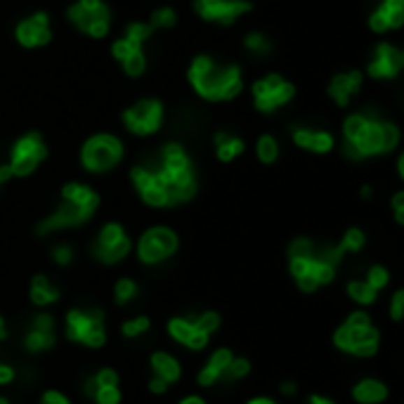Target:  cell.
Returning a JSON list of instances; mask_svg holds the SVG:
<instances>
[{
  "mask_svg": "<svg viewBox=\"0 0 404 404\" xmlns=\"http://www.w3.org/2000/svg\"><path fill=\"white\" fill-rule=\"evenodd\" d=\"M133 182L140 196L149 206L157 208L182 203L194 196L196 192L192 161L178 145H168L164 149L159 168H135Z\"/></svg>",
  "mask_w": 404,
  "mask_h": 404,
  "instance_id": "6da1fadb",
  "label": "cell"
},
{
  "mask_svg": "<svg viewBox=\"0 0 404 404\" xmlns=\"http://www.w3.org/2000/svg\"><path fill=\"white\" fill-rule=\"evenodd\" d=\"M291 256V275H294L298 289L312 294L319 286L333 282L336 267H338L343 251L338 246H326L315 251L310 239H296L289 248Z\"/></svg>",
  "mask_w": 404,
  "mask_h": 404,
  "instance_id": "7a4b0ae2",
  "label": "cell"
},
{
  "mask_svg": "<svg viewBox=\"0 0 404 404\" xmlns=\"http://www.w3.org/2000/svg\"><path fill=\"white\" fill-rule=\"evenodd\" d=\"M397 140H400V133L390 123H378L374 119H366L362 114L350 116L345 121V152L352 159L390 152L397 145Z\"/></svg>",
  "mask_w": 404,
  "mask_h": 404,
  "instance_id": "3957f363",
  "label": "cell"
},
{
  "mask_svg": "<svg viewBox=\"0 0 404 404\" xmlns=\"http://www.w3.org/2000/svg\"><path fill=\"white\" fill-rule=\"evenodd\" d=\"M99 199L90 187L85 185H66L62 192V203L52 215L38 225V234L57 232V229H71L78 227L80 222L90 220V215L95 213Z\"/></svg>",
  "mask_w": 404,
  "mask_h": 404,
  "instance_id": "277c9868",
  "label": "cell"
},
{
  "mask_svg": "<svg viewBox=\"0 0 404 404\" xmlns=\"http://www.w3.org/2000/svg\"><path fill=\"white\" fill-rule=\"evenodd\" d=\"M194 90L206 99H232L241 92V76L237 66L213 64L208 57H196L189 69Z\"/></svg>",
  "mask_w": 404,
  "mask_h": 404,
  "instance_id": "5b68a950",
  "label": "cell"
},
{
  "mask_svg": "<svg viewBox=\"0 0 404 404\" xmlns=\"http://www.w3.org/2000/svg\"><path fill=\"white\" fill-rule=\"evenodd\" d=\"M333 343L340 352L352 357H374L381 345V333L371 324V317L357 310L336 329Z\"/></svg>",
  "mask_w": 404,
  "mask_h": 404,
  "instance_id": "8992f818",
  "label": "cell"
},
{
  "mask_svg": "<svg viewBox=\"0 0 404 404\" xmlns=\"http://www.w3.org/2000/svg\"><path fill=\"white\" fill-rule=\"evenodd\" d=\"M66 338L85 347H102L107 343L102 310H69L66 315Z\"/></svg>",
  "mask_w": 404,
  "mask_h": 404,
  "instance_id": "52a82bcc",
  "label": "cell"
},
{
  "mask_svg": "<svg viewBox=\"0 0 404 404\" xmlns=\"http://www.w3.org/2000/svg\"><path fill=\"white\" fill-rule=\"evenodd\" d=\"M178 251V234L168 227H152L142 234L138 256L145 265H159Z\"/></svg>",
  "mask_w": 404,
  "mask_h": 404,
  "instance_id": "ba28073f",
  "label": "cell"
},
{
  "mask_svg": "<svg viewBox=\"0 0 404 404\" xmlns=\"http://www.w3.org/2000/svg\"><path fill=\"white\" fill-rule=\"evenodd\" d=\"M121 154H123V147L119 140L111 138V135H97V138L85 142L83 164L92 173H102L119 164Z\"/></svg>",
  "mask_w": 404,
  "mask_h": 404,
  "instance_id": "9c48e42d",
  "label": "cell"
},
{
  "mask_svg": "<svg viewBox=\"0 0 404 404\" xmlns=\"http://www.w3.org/2000/svg\"><path fill=\"white\" fill-rule=\"evenodd\" d=\"M69 20L92 38H102L109 31V10L102 5V0H78L69 10Z\"/></svg>",
  "mask_w": 404,
  "mask_h": 404,
  "instance_id": "30bf717a",
  "label": "cell"
},
{
  "mask_svg": "<svg viewBox=\"0 0 404 404\" xmlns=\"http://www.w3.org/2000/svg\"><path fill=\"white\" fill-rule=\"evenodd\" d=\"M92 253H95L97 260H102V263L107 265H114L119 263V260H123L130 253V239L126 229L116 225V222H109V225L99 232L95 246H92Z\"/></svg>",
  "mask_w": 404,
  "mask_h": 404,
  "instance_id": "8fae6325",
  "label": "cell"
},
{
  "mask_svg": "<svg viewBox=\"0 0 404 404\" xmlns=\"http://www.w3.org/2000/svg\"><path fill=\"white\" fill-rule=\"evenodd\" d=\"M43 159H45V145H43L41 135L38 133L27 135V138L17 142L15 152H12V164H10L12 175H29Z\"/></svg>",
  "mask_w": 404,
  "mask_h": 404,
  "instance_id": "7c38bea8",
  "label": "cell"
},
{
  "mask_svg": "<svg viewBox=\"0 0 404 404\" xmlns=\"http://www.w3.org/2000/svg\"><path fill=\"white\" fill-rule=\"evenodd\" d=\"M253 97L260 111H272L294 97V85L286 83L282 76H267L253 85Z\"/></svg>",
  "mask_w": 404,
  "mask_h": 404,
  "instance_id": "4fadbf2b",
  "label": "cell"
},
{
  "mask_svg": "<svg viewBox=\"0 0 404 404\" xmlns=\"http://www.w3.org/2000/svg\"><path fill=\"white\" fill-rule=\"evenodd\" d=\"M126 126L135 135H149L161 126V104L154 99H142L123 114Z\"/></svg>",
  "mask_w": 404,
  "mask_h": 404,
  "instance_id": "5bb4252c",
  "label": "cell"
},
{
  "mask_svg": "<svg viewBox=\"0 0 404 404\" xmlns=\"http://www.w3.org/2000/svg\"><path fill=\"white\" fill-rule=\"evenodd\" d=\"M85 395L95 404H119V374L114 369H99L95 376H90L85 381Z\"/></svg>",
  "mask_w": 404,
  "mask_h": 404,
  "instance_id": "9a60e30c",
  "label": "cell"
},
{
  "mask_svg": "<svg viewBox=\"0 0 404 404\" xmlns=\"http://www.w3.org/2000/svg\"><path fill=\"white\" fill-rule=\"evenodd\" d=\"M168 336L189 350H203L210 340V336L196 324V319H187V317H173L168 322Z\"/></svg>",
  "mask_w": 404,
  "mask_h": 404,
  "instance_id": "2e32d148",
  "label": "cell"
},
{
  "mask_svg": "<svg viewBox=\"0 0 404 404\" xmlns=\"http://www.w3.org/2000/svg\"><path fill=\"white\" fill-rule=\"evenodd\" d=\"M248 10H251V5L246 0H196V12L208 22L232 24Z\"/></svg>",
  "mask_w": 404,
  "mask_h": 404,
  "instance_id": "e0dca14e",
  "label": "cell"
},
{
  "mask_svg": "<svg viewBox=\"0 0 404 404\" xmlns=\"http://www.w3.org/2000/svg\"><path fill=\"white\" fill-rule=\"evenodd\" d=\"M24 345H27V350L34 352V355L45 352L55 345V319L48 312H41L34 317L27 338H24Z\"/></svg>",
  "mask_w": 404,
  "mask_h": 404,
  "instance_id": "ac0fdd59",
  "label": "cell"
},
{
  "mask_svg": "<svg viewBox=\"0 0 404 404\" xmlns=\"http://www.w3.org/2000/svg\"><path fill=\"white\" fill-rule=\"evenodd\" d=\"M402 52L393 45H378L376 57L369 64V73L374 78H393L402 69Z\"/></svg>",
  "mask_w": 404,
  "mask_h": 404,
  "instance_id": "d6986e66",
  "label": "cell"
},
{
  "mask_svg": "<svg viewBox=\"0 0 404 404\" xmlns=\"http://www.w3.org/2000/svg\"><path fill=\"white\" fill-rule=\"evenodd\" d=\"M17 38H20L22 45L36 48V45H45L50 41V22L45 15H36L31 20L22 22L17 27Z\"/></svg>",
  "mask_w": 404,
  "mask_h": 404,
  "instance_id": "ffe728a7",
  "label": "cell"
},
{
  "mask_svg": "<svg viewBox=\"0 0 404 404\" xmlns=\"http://www.w3.org/2000/svg\"><path fill=\"white\" fill-rule=\"evenodd\" d=\"M232 350H227V347H220V350H215L213 355L208 357V362L203 364V369L199 371L196 376V383L201 385V388H210V385H215L217 381H222V376H225V369L227 364L232 362Z\"/></svg>",
  "mask_w": 404,
  "mask_h": 404,
  "instance_id": "44dd1931",
  "label": "cell"
},
{
  "mask_svg": "<svg viewBox=\"0 0 404 404\" xmlns=\"http://www.w3.org/2000/svg\"><path fill=\"white\" fill-rule=\"evenodd\" d=\"M404 22V0H383V5L371 15V29L374 31H388L402 27Z\"/></svg>",
  "mask_w": 404,
  "mask_h": 404,
  "instance_id": "7402d4cb",
  "label": "cell"
},
{
  "mask_svg": "<svg viewBox=\"0 0 404 404\" xmlns=\"http://www.w3.org/2000/svg\"><path fill=\"white\" fill-rule=\"evenodd\" d=\"M114 55L123 64V69L128 71V76H140L145 71V55H142V48L138 43H130L128 38H123L114 45Z\"/></svg>",
  "mask_w": 404,
  "mask_h": 404,
  "instance_id": "603a6c76",
  "label": "cell"
},
{
  "mask_svg": "<svg viewBox=\"0 0 404 404\" xmlns=\"http://www.w3.org/2000/svg\"><path fill=\"white\" fill-rule=\"evenodd\" d=\"M149 364H152L154 376L161 378V381L168 383V385L180 381V376H182V366H180V362L164 350L154 352V355L149 357Z\"/></svg>",
  "mask_w": 404,
  "mask_h": 404,
  "instance_id": "cb8c5ba5",
  "label": "cell"
},
{
  "mask_svg": "<svg viewBox=\"0 0 404 404\" xmlns=\"http://www.w3.org/2000/svg\"><path fill=\"white\" fill-rule=\"evenodd\" d=\"M388 397V388L378 378H362L352 388V400L359 404H381Z\"/></svg>",
  "mask_w": 404,
  "mask_h": 404,
  "instance_id": "d4e9b609",
  "label": "cell"
},
{
  "mask_svg": "<svg viewBox=\"0 0 404 404\" xmlns=\"http://www.w3.org/2000/svg\"><path fill=\"white\" fill-rule=\"evenodd\" d=\"M359 85H362V76H359L357 71H350V73H343V76H336L331 80L329 92H331V97L338 104H347L350 97L359 90Z\"/></svg>",
  "mask_w": 404,
  "mask_h": 404,
  "instance_id": "484cf974",
  "label": "cell"
},
{
  "mask_svg": "<svg viewBox=\"0 0 404 404\" xmlns=\"http://www.w3.org/2000/svg\"><path fill=\"white\" fill-rule=\"evenodd\" d=\"M294 140L296 145L312 149L317 154H324L333 147V140L329 133H322V130H305V128H296L294 130Z\"/></svg>",
  "mask_w": 404,
  "mask_h": 404,
  "instance_id": "4316f807",
  "label": "cell"
},
{
  "mask_svg": "<svg viewBox=\"0 0 404 404\" xmlns=\"http://www.w3.org/2000/svg\"><path fill=\"white\" fill-rule=\"evenodd\" d=\"M31 301L38 308H48L52 303L59 301V291L45 275H36L34 282H31Z\"/></svg>",
  "mask_w": 404,
  "mask_h": 404,
  "instance_id": "83f0119b",
  "label": "cell"
},
{
  "mask_svg": "<svg viewBox=\"0 0 404 404\" xmlns=\"http://www.w3.org/2000/svg\"><path fill=\"white\" fill-rule=\"evenodd\" d=\"M347 296L355 303H359V305H371V303H376L378 291L371 289L366 282H350L347 284Z\"/></svg>",
  "mask_w": 404,
  "mask_h": 404,
  "instance_id": "f1b7e54d",
  "label": "cell"
},
{
  "mask_svg": "<svg viewBox=\"0 0 404 404\" xmlns=\"http://www.w3.org/2000/svg\"><path fill=\"white\" fill-rule=\"evenodd\" d=\"M217 157L222 161H232L234 157H239L244 152V142L239 138H229V135H217Z\"/></svg>",
  "mask_w": 404,
  "mask_h": 404,
  "instance_id": "f546056e",
  "label": "cell"
},
{
  "mask_svg": "<svg viewBox=\"0 0 404 404\" xmlns=\"http://www.w3.org/2000/svg\"><path fill=\"white\" fill-rule=\"evenodd\" d=\"M138 296V284L133 279H119L114 286V301L116 305H128L130 301H135Z\"/></svg>",
  "mask_w": 404,
  "mask_h": 404,
  "instance_id": "4dcf8cb0",
  "label": "cell"
},
{
  "mask_svg": "<svg viewBox=\"0 0 404 404\" xmlns=\"http://www.w3.org/2000/svg\"><path fill=\"white\" fill-rule=\"evenodd\" d=\"M149 326H152V322H149V317H133V319L123 322L121 326V333L126 336V338H138V336L147 333Z\"/></svg>",
  "mask_w": 404,
  "mask_h": 404,
  "instance_id": "1f68e13d",
  "label": "cell"
},
{
  "mask_svg": "<svg viewBox=\"0 0 404 404\" xmlns=\"http://www.w3.org/2000/svg\"><path fill=\"white\" fill-rule=\"evenodd\" d=\"M248 371H251V364H248L246 357H232V362H229L225 369L222 381H239V378L248 376Z\"/></svg>",
  "mask_w": 404,
  "mask_h": 404,
  "instance_id": "d6a6232c",
  "label": "cell"
},
{
  "mask_svg": "<svg viewBox=\"0 0 404 404\" xmlns=\"http://www.w3.org/2000/svg\"><path fill=\"white\" fill-rule=\"evenodd\" d=\"M364 246V234H362V229H347L345 232V237L343 241H340V251H352V253H357L359 248Z\"/></svg>",
  "mask_w": 404,
  "mask_h": 404,
  "instance_id": "836d02e7",
  "label": "cell"
},
{
  "mask_svg": "<svg viewBox=\"0 0 404 404\" xmlns=\"http://www.w3.org/2000/svg\"><path fill=\"white\" fill-rule=\"evenodd\" d=\"M390 282V275H388V270L381 265H374L369 270V275H366V284L371 286V289H376V291H381L383 286H388Z\"/></svg>",
  "mask_w": 404,
  "mask_h": 404,
  "instance_id": "e575fe53",
  "label": "cell"
},
{
  "mask_svg": "<svg viewBox=\"0 0 404 404\" xmlns=\"http://www.w3.org/2000/svg\"><path fill=\"white\" fill-rule=\"evenodd\" d=\"M258 154H260V159H263L265 164H272V161L277 159V142L272 140L270 135L260 138V142H258Z\"/></svg>",
  "mask_w": 404,
  "mask_h": 404,
  "instance_id": "d590c367",
  "label": "cell"
},
{
  "mask_svg": "<svg viewBox=\"0 0 404 404\" xmlns=\"http://www.w3.org/2000/svg\"><path fill=\"white\" fill-rule=\"evenodd\" d=\"M196 324L210 336V333H215L217 329H220V315H217V312H201L196 317Z\"/></svg>",
  "mask_w": 404,
  "mask_h": 404,
  "instance_id": "8d00e7d4",
  "label": "cell"
},
{
  "mask_svg": "<svg viewBox=\"0 0 404 404\" xmlns=\"http://www.w3.org/2000/svg\"><path fill=\"white\" fill-rule=\"evenodd\" d=\"M152 27L149 24H133V27L128 29V36L126 38L130 41V43H138V45H142L147 38H149V34H152Z\"/></svg>",
  "mask_w": 404,
  "mask_h": 404,
  "instance_id": "74e56055",
  "label": "cell"
},
{
  "mask_svg": "<svg viewBox=\"0 0 404 404\" xmlns=\"http://www.w3.org/2000/svg\"><path fill=\"white\" fill-rule=\"evenodd\" d=\"M173 22H175V12L173 10H159V12H154V17H152V24L149 27L152 29H159V27H173Z\"/></svg>",
  "mask_w": 404,
  "mask_h": 404,
  "instance_id": "f35d334b",
  "label": "cell"
},
{
  "mask_svg": "<svg viewBox=\"0 0 404 404\" xmlns=\"http://www.w3.org/2000/svg\"><path fill=\"white\" fill-rule=\"evenodd\" d=\"M52 258H55V263H57V265H69L71 260H73V251H71V246H66V244L55 246Z\"/></svg>",
  "mask_w": 404,
  "mask_h": 404,
  "instance_id": "ab89813d",
  "label": "cell"
},
{
  "mask_svg": "<svg viewBox=\"0 0 404 404\" xmlns=\"http://www.w3.org/2000/svg\"><path fill=\"white\" fill-rule=\"evenodd\" d=\"M246 45L253 50V52H258V55H265V52H270V43H267L263 36H248L246 38Z\"/></svg>",
  "mask_w": 404,
  "mask_h": 404,
  "instance_id": "60d3db41",
  "label": "cell"
},
{
  "mask_svg": "<svg viewBox=\"0 0 404 404\" xmlns=\"http://www.w3.org/2000/svg\"><path fill=\"white\" fill-rule=\"evenodd\" d=\"M390 315H393L395 322L402 319V315H404V291H397V294L393 296V303H390Z\"/></svg>",
  "mask_w": 404,
  "mask_h": 404,
  "instance_id": "b9f144b4",
  "label": "cell"
},
{
  "mask_svg": "<svg viewBox=\"0 0 404 404\" xmlns=\"http://www.w3.org/2000/svg\"><path fill=\"white\" fill-rule=\"evenodd\" d=\"M41 404H71V400L66 395L57 393V390H48V393H43Z\"/></svg>",
  "mask_w": 404,
  "mask_h": 404,
  "instance_id": "7bdbcfd3",
  "label": "cell"
},
{
  "mask_svg": "<svg viewBox=\"0 0 404 404\" xmlns=\"http://www.w3.org/2000/svg\"><path fill=\"white\" fill-rule=\"evenodd\" d=\"M15 369H12L10 364H3L0 362V385H8V383H12L15 381Z\"/></svg>",
  "mask_w": 404,
  "mask_h": 404,
  "instance_id": "ee69618b",
  "label": "cell"
},
{
  "mask_svg": "<svg viewBox=\"0 0 404 404\" xmlns=\"http://www.w3.org/2000/svg\"><path fill=\"white\" fill-rule=\"evenodd\" d=\"M393 208H395V217H397V222H404V194H397L393 199Z\"/></svg>",
  "mask_w": 404,
  "mask_h": 404,
  "instance_id": "f6af8a7d",
  "label": "cell"
},
{
  "mask_svg": "<svg viewBox=\"0 0 404 404\" xmlns=\"http://www.w3.org/2000/svg\"><path fill=\"white\" fill-rule=\"evenodd\" d=\"M149 390H152L154 395H164L166 390H168V383H164V381H161V378L154 376L152 381H149Z\"/></svg>",
  "mask_w": 404,
  "mask_h": 404,
  "instance_id": "bcb514c9",
  "label": "cell"
},
{
  "mask_svg": "<svg viewBox=\"0 0 404 404\" xmlns=\"http://www.w3.org/2000/svg\"><path fill=\"white\" fill-rule=\"evenodd\" d=\"M180 404H206V400L203 397H199V395H189V397H185Z\"/></svg>",
  "mask_w": 404,
  "mask_h": 404,
  "instance_id": "7dc6e473",
  "label": "cell"
},
{
  "mask_svg": "<svg viewBox=\"0 0 404 404\" xmlns=\"http://www.w3.org/2000/svg\"><path fill=\"white\" fill-rule=\"evenodd\" d=\"M310 404H336V402H333V400H329V397L312 395V397H310Z\"/></svg>",
  "mask_w": 404,
  "mask_h": 404,
  "instance_id": "c3c4849f",
  "label": "cell"
},
{
  "mask_svg": "<svg viewBox=\"0 0 404 404\" xmlns=\"http://www.w3.org/2000/svg\"><path fill=\"white\" fill-rule=\"evenodd\" d=\"M282 393H284V395H294V393H296V383L284 381V383H282Z\"/></svg>",
  "mask_w": 404,
  "mask_h": 404,
  "instance_id": "681fc988",
  "label": "cell"
},
{
  "mask_svg": "<svg viewBox=\"0 0 404 404\" xmlns=\"http://www.w3.org/2000/svg\"><path fill=\"white\" fill-rule=\"evenodd\" d=\"M246 404H277V402L270 400V397H253V400H248Z\"/></svg>",
  "mask_w": 404,
  "mask_h": 404,
  "instance_id": "f907efd6",
  "label": "cell"
},
{
  "mask_svg": "<svg viewBox=\"0 0 404 404\" xmlns=\"http://www.w3.org/2000/svg\"><path fill=\"white\" fill-rule=\"evenodd\" d=\"M12 175V171H10V166H5V168H0V185L5 182V180H8Z\"/></svg>",
  "mask_w": 404,
  "mask_h": 404,
  "instance_id": "816d5d0a",
  "label": "cell"
},
{
  "mask_svg": "<svg viewBox=\"0 0 404 404\" xmlns=\"http://www.w3.org/2000/svg\"><path fill=\"white\" fill-rule=\"evenodd\" d=\"M8 338V326H5V319L0 317V340H5Z\"/></svg>",
  "mask_w": 404,
  "mask_h": 404,
  "instance_id": "f5cc1de1",
  "label": "cell"
},
{
  "mask_svg": "<svg viewBox=\"0 0 404 404\" xmlns=\"http://www.w3.org/2000/svg\"><path fill=\"white\" fill-rule=\"evenodd\" d=\"M0 404H10V400L8 397H0Z\"/></svg>",
  "mask_w": 404,
  "mask_h": 404,
  "instance_id": "db71d44e",
  "label": "cell"
}]
</instances>
